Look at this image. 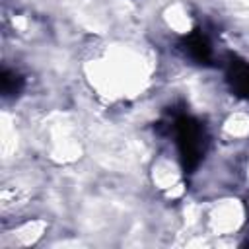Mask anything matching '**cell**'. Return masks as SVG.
<instances>
[{
	"label": "cell",
	"instance_id": "6da1fadb",
	"mask_svg": "<svg viewBox=\"0 0 249 249\" xmlns=\"http://www.w3.org/2000/svg\"><path fill=\"white\" fill-rule=\"evenodd\" d=\"M173 134L179 150V160L185 173H191L200 163L206 150V134L204 126L189 115H177L173 119Z\"/></svg>",
	"mask_w": 249,
	"mask_h": 249
},
{
	"label": "cell",
	"instance_id": "7a4b0ae2",
	"mask_svg": "<svg viewBox=\"0 0 249 249\" xmlns=\"http://www.w3.org/2000/svg\"><path fill=\"white\" fill-rule=\"evenodd\" d=\"M179 47H181V51L185 53V56H189V58L195 60L196 64H208V62L212 60V47H210V41H208L202 33H198V31H195V33L183 37V41H181Z\"/></svg>",
	"mask_w": 249,
	"mask_h": 249
},
{
	"label": "cell",
	"instance_id": "3957f363",
	"mask_svg": "<svg viewBox=\"0 0 249 249\" xmlns=\"http://www.w3.org/2000/svg\"><path fill=\"white\" fill-rule=\"evenodd\" d=\"M228 82L235 95L249 101V62L231 60L228 64Z\"/></svg>",
	"mask_w": 249,
	"mask_h": 249
},
{
	"label": "cell",
	"instance_id": "277c9868",
	"mask_svg": "<svg viewBox=\"0 0 249 249\" xmlns=\"http://www.w3.org/2000/svg\"><path fill=\"white\" fill-rule=\"evenodd\" d=\"M23 76L18 70L4 68L2 72V95L4 97H18L23 89Z\"/></svg>",
	"mask_w": 249,
	"mask_h": 249
}]
</instances>
